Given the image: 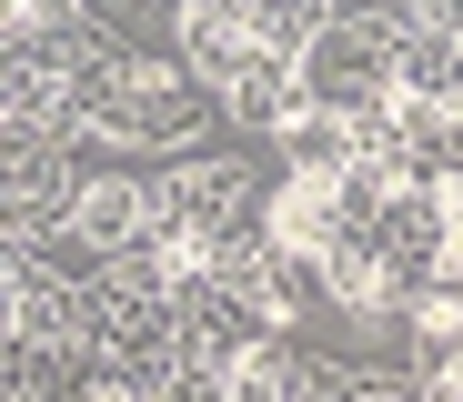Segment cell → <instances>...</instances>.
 <instances>
[{"mask_svg": "<svg viewBox=\"0 0 463 402\" xmlns=\"http://www.w3.org/2000/svg\"><path fill=\"white\" fill-rule=\"evenodd\" d=\"M343 221H353V192H343L333 172H292L272 201H252V231L272 241V252H292V262H313Z\"/></svg>", "mask_w": 463, "mask_h": 402, "instance_id": "6", "label": "cell"}, {"mask_svg": "<svg viewBox=\"0 0 463 402\" xmlns=\"http://www.w3.org/2000/svg\"><path fill=\"white\" fill-rule=\"evenodd\" d=\"M353 11V0H252V31H262V51H282V61H302L333 21Z\"/></svg>", "mask_w": 463, "mask_h": 402, "instance_id": "9", "label": "cell"}, {"mask_svg": "<svg viewBox=\"0 0 463 402\" xmlns=\"http://www.w3.org/2000/svg\"><path fill=\"white\" fill-rule=\"evenodd\" d=\"M292 392H302V352H292L282 332L222 362V402H292Z\"/></svg>", "mask_w": 463, "mask_h": 402, "instance_id": "8", "label": "cell"}, {"mask_svg": "<svg viewBox=\"0 0 463 402\" xmlns=\"http://www.w3.org/2000/svg\"><path fill=\"white\" fill-rule=\"evenodd\" d=\"M172 70L192 91H232L252 61H262V31H252V0H172Z\"/></svg>", "mask_w": 463, "mask_h": 402, "instance_id": "4", "label": "cell"}, {"mask_svg": "<svg viewBox=\"0 0 463 402\" xmlns=\"http://www.w3.org/2000/svg\"><path fill=\"white\" fill-rule=\"evenodd\" d=\"M151 192V252L172 272H202L232 231H252V172L242 161H172Z\"/></svg>", "mask_w": 463, "mask_h": 402, "instance_id": "2", "label": "cell"}, {"mask_svg": "<svg viewBox=\"0 0 463 402\" xmlns=\"http://www.w3.org/2000/svg\"><path fill=\"white\" fill-rule=\"evenodd\" d=\"M393 61H403V21L343 11L313 51H302V80H313L323 111H383V101H393Z\"/></svg>", "mask_w": 463, "mask_h": 402, "instance_id": "3", "label": "cell"}, {"mask_svg": "<svg viewBox=\"0 0 463 402\" xmlns=\"http://www.w3.org/2000/svg\"><path fill=\"white\" fill-rule=\"evenodd\" d=\"M61 241H71L81 262L141 252V241H151V192H141L131 172H81V182H71V201H61Z\"/></svg>", "mask_w": 463, "mask_h": 402, "instance_id": "5", "label": "cell"}, {"mask_svg": "<svg viewBox=\"0 0 463 402\" xmlns=\"http://www.w3.org/2000/svg\"><path fill=\"white\" fill-rule=\"evenodd\" d=\"M71 402H151V382H141V372H111V362H91Z\"/></svg>", "mask_w": 463, "mask_h": 402, "instance_id": "11", "label": "cell"}, {"mask_svg": "<svg viewBox=\"0 0 463 402\" xmlns=\"http://www.w3.org/2000/svg\"><path fill=\"white\" fill-rule=\"evenodd\" d=\"M232 121H242V131H262V141H282L302 111H313V80H302V61H282V51H262L242 80H232Z\"/></svg>", "mask_w": 463, "mask_h": 402, "instance_id": "7", "label": "cell"}, {"mask_svg": "<svg viewBox=\"0 0 463 402\" xmlns=\"http://www.w3.org/2000/svg\"><path fill=\"white\" fill-rule=\"evenodd\" d=\"M0 402H51V362L21 352V342H0Z\"/></svg>", "mask_w": 463, "mask_h": 402, "instance_id": "10", "label": "cell"}, {"mask_svg": "<svg viewBox=\"0 0 463 402\" xmlns=\"http://www.w3.org/2000/svg\"><path fill=\"white\" fill-rule=\"evenodd\" d=\"M121 141V151H182L212 131V101L192 91V80L162 61V51H121L111 70L91 80H71V101H61V141Z\"/></svg>", "mask_w": 463, "mask_h": 402, "instance_id": "1", "label": "cell"}]
</instances>
